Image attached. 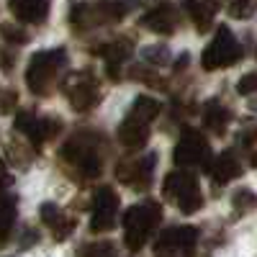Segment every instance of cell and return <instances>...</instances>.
<instances>
[{
    "label": "cell",
    "instance_id": "cell-21",
    "mask_svg": "<svg viewBox=\"0 0 257 257\" xmlns=\"http://www.w3.org/2000/svg\"><path fill=\"white\" fill-rule=\"evenodd\" d=\"M132 49L134 47H132V41H128V39H113V41H108V44H103V47H98L93 52L105 57L108 67H121V62L132 57Z\"/></svg>",
    "mask_w": 257,
    "mask_h": 257
},
{
    "label": "cell",
    "instance_id": "cell-4",
    "mask_svg": "<svg viewBox=\"0 0 257 257\" xmlns=\"http://www.w3.org/2000/svg\"><path fill=\"white\" fill-rule=\"evenodd\" d=\"M162 219V208L160 203L155 201H144V203H137L132 206L126 213H123V239H126V247L137 252L144 247V242L152 237V231L157 229Z\"/></svg>",
    "mask_w": 257,
    "mask_h": 257
},
{
    "label": "cell",
    "instance_id": "cell-17",
    "mask_svg": "<svg viewBox=\"0 0 257 257\" xmlns=\"http://www.w3.org/2000/svg\"><path fill=\"white\" fill-rule=\"evenodd\" d=\"M118 142L128 149H142L149 142V123H142L132 116H126L118 126Z\"/></svg>",
    "mask_w": 257,
    "mask_h": 257
},
{
    "label": "cell",
    "instance_id": "cell-28",
    "mask_svg": "<svg viewBox=\"0 0 257 257\" xmlns=\"http://www.w3.org/2000/svg\"><path fill=\"white\" fill-rule=\"evenodd\" d=\"M8 155H11V160H13L16 165L24 167V165H29V160H31L34 152H29V147H24L21 142L13 139V142H8Z\"/></svg>",
    "mask_w": 257,
    "mask_h": 257
},
{
    "label": "cell",
    "instance_id": "cell-11",
    "mask_svg": "<svg viewBox=\"0 0 257 257\" xmlns=\"http://www.w3.org/2000/svg\"><path fill=\"white\" fill-rule=\"evenodd\" d=\"M116 213H118V196L103 185L93 193V219H90V231L100 234V231H108L116 226Z\"/></svg>",
    "mask_w": 257,
    "mask_h": 257
},
{
    "label": "cell",
    "instance_id": "cell-20",
    "mask_svg": "<svg viewBox=\"0 0 257 257\" xmlns=\"http://www.w3.org/2000/svg\"><path fill=\"white\" fill-rule=\"evenodd\" d=\"M16 193H6L0 198V249H3L13 234V224H16Z\"/></svg>",
    "mask_w": 257,
    "mask_h": 257
},
{
    "label": "cell",
    "instance_id": "cell-18",
    "mask_svg": "<svg viewBox=\"0 0 257 257\" xmlns=\"http://www.w3.org/2000/svg\"><path fill=\"white\" fill-rule=\"evenodd\" d=\"M52 0H11V11L24 24H41L49 16Z\"/></svg>",
    "mask_w": 257,
    "mask_h": 257
},
{
    "label": "cell",
    "instance_id": "cell-27",
    "mask_svg": "<svg viewBox=\"0 0 257 257\" xmlns=\"http://www.w3.org/2000/svg\"><path fill=\"white\" fill-rule=\"evenodd\" d=\"M0 36L11 44H26L29 41V31H24L21 26H13V24H3L0 26Z\"/></svg>",
    "mask_w": 257,
    "mask_h": 257
},
{
    "label": "cell",
    "instance_id": "cell-31",
    "mask_svg": "<svg viewBox=\"0 0 257 257\" xmlns=\"http://www.w3.org/2000/svg\"><path fill=\"white\" fill-rule=\"evenodd\" d=\"M16 100H18L16 90H6L3 95H0V113H11L13 105H16Z\"/></svg>",
    "mask_w": 257,
    "mask_h": 257
},
{
    "label": "cell",
    "instance_id": "cell-33",
    "mask_svg": "<svg viewBox=\"0 0 257 257\" xmlns=\"http://www.w3.org/2000/svg\"><path fill=\"white\" fill-rule=\"evenodd\" d=\"M254 139H257V126H254V128H247V132L239 134V142H242V144H252Z\"/></svg>",
    "mask_w": 257,
    "mask_h": 257
},
{
    "label": "cell",
    "instance_id": "cell-16",
    "mask_svg": "<svg viewBox=\"0 0 257 257\" xmlns=\"http://www.w3.org/2000/svg\"><path fill=\"white\" fill-rule=\"evenodd\" d=\"M208 173H211V180L216 183V185H226L229 180L242 175V165H239L237 155H234L231 149H224V152L211 162Z\"/></svg>",
    "mask_w": 257,
    "mask_h": 257
},
{
    "label": "cell",
    "instance_id": "cell-15",
    "mask_svg": "<svg viewBox=\"0 0 257 257\" xmlns=\"http://www.w3.org/2000/svg\"><path fill=\"white\" fill-rule=\"evenodd\" d=\"M183 8L188 11L193 26L198 34H206L213 26V18H216L219 3L216 0H183Z\"/></svg>",
    "mask_w": 257,
    "mask_h": 257
},
{
    "label": "cell",
    "instance_id": "cell-26",
    "mask_svg": "<svg viewBox=\"0 0 257 257\" xmlns=\"http://www.w3.org/2000/svg\"><path fill=\"white\" fill-rule=\"evenodd\" d=\"M254 11H257V0H229V16L231 18L247 21L254 16Z\"/></svg>",
    "mask_w": 257,
    "mask_h": 257
},
{
    "label": "cell",
    "instance_id": "cell-13",
    "mask_svg": "<svg viewBox=\"0 0 257 257\" xmlns=\"http://www.w3.org/2000/svg\"><path fill=\"white\" fill-rule=\"evenodd\" d=\"M142 26H144L147 31H155V34L170 36V34H175V31L180 29V16H178L175 6L162 3L160 8L149 11V13L142 18Z\"/></svg>",
    "mask_w": 257,
    "mask_h": 257
},
{
    "label": "cell",
    "instance_id": "cell-14",
    "mask_svg": "<svg viewBox=\"0 0 257 257\" xmlns=\"http://www.w3.org/2000/svg\"><path fill=\"white\" fill-rule=\"evenodd\" d=\"M39 213H41V221L52 229L57 242H64L75 231V226H77V219L67 216V213H64L59 206H54V203H41Z\"/></svg>",
    "mask_w": 257,
    "mask_h": 257
},
{
    "label": "cell",
    "instance_id": "cell-19",
    "mask_svg": "<svg viewBox=\"0 0 257 257\" xmlns=\"http://www.w3.org/2000/svg\"><path fill=\"white\" fill-rule=\"evenodd\" d=\"M201 118H203V126L206 128H211L213 134H224L226 132V126H229V121H231V113H229V108L224 103H219V100H208L206 105H203V111H201Z\"/></svg>",
    "mask_w": 257,
    "mask_h": 257
},
{
    "label": "cell",
    "instance_id": "cell-23",
    "mask_svg": "<svg viewBox=\"0 0 257 257\" xmlns=\"http://www.w3.org/2000/svg\"><path fill=\"white\" fill-rule=\"evenodd\" d=\"M231 206L237 213H244V211H252L257 208V193L252 188H239L231 193Z\"/></svg>",
    "mask_w": 257,
    "mask_h": 257
},
{
    "label": "cell",
    "instance_id": "cell-30",
    "mask_svg": "<svg viewBox=\"0 0 257 257\" xmlns=\"http://www.w3.org/2000/svg\"><path fill=\"white\" fill-rule=\"evenodd\" d=\"M11 185H13V175H11V170L6 167L3 157H0V198L11 190Z\"/></svg>",
    "mask_w": 257,
    "mask_h": 257
},
{
    "label": "cell",
    "instance_id": "cell-1",
    "mask_svg": "<svg viewBox=\"0 0 257 257\" xmlns=\"http://www.w3.org/2000/svg\"><path fill=\"white\" fill-rule=\"evenodd\" d=\"M59 155L72 170H77L82 178H98L100 170H103L105 144L95 132H77L62 144Z\"/></svg>",
    "mask_w": 257,
    "mask_h": 257
},
{
    "label": "cell",
    "instance_id": "cell-9",
    "mask_svg": "<svg viewBox=\"0 0 257 257\" xmlns=\"http://www.w3.org/2000/svg\"><path fill=\"white\" fill-rule=\"evenodd\" d=\"M16 128H18V132H24L26 139L34 147H39V144H44L47 139H52V137L59 134L62 121L59 118H52V116H36L34 111H21L16 116Z\"/></svg>",
    "mask_w": 257,
    "mask_h": 257
},
{
    "label": "cell",
    "instance_id": "cell-22",
    "mask_svg": "<svg viewBox=\"0 0 257 257\" xmlns=\"http://www.w3.org/2000/svg\"><path fill=\"white\" fill-rule=\"evenodd\" d=\"M157 113H160V103L149 95H137V100L132 103V111H128V116L142 123H152L157 118Z\"/></svg>",
    "mask_w": 257,
    "mask_h": 257
},
{
    "label": "cell",
    "instance_id": "cell-5",
    "mask_svg": "<svg viewBox=\"0 0 257 257\" xmlns=\"http://www.w3.org/2000/svg\"><path fill=\"white\" fill-rule=\"evenodd\" d=\"M165 198L173 201L183 213H196L203 206V196L198 188V178L196 173H185V170H178V173H170L165 178Z\"/></svg>",
    "mask_w": 257,
    "mask_h": 257
},
{
    "label": "cell",
    "instance_id": "cell-6",
    "mask_svg": "<svg viewBox=\"0 0 257 257\" xmlns=\"http://www.w3.org/2000/svg\"><path fill=\"white\" fill-rule=\"evenodd\" d=\"M242 59V47L239 41L234 39V34L229 31V26H219L216 29V36L211 39V44L206 47L203 57H201V64L206 72H213V70H224V67H231Z\"/></svg>",
    "mask_w": 257,
    "mask_h": 257
},
{
    "label": "cell",
    "instance_id": "cell-24",
    "mask_svg": "<svg viewBox=\"0 0 257 257\" xmlns=\"http://www.w3.org/2000/svg\"><path fill=\"white\" fill-rule=\"evenodd\" d=\"M142 59L155 64V67H162V64L170 62V49L165 44H149V47L142 49Z\"/></svg>",
    "mask_w": 257,
    "mask_h": 257
},
{
    "label": "cell",
    "instance_id": "cell-7",
    "mask_svg": "<svg viewBox=\"0 0 257 257\" xmlns=\"http://www.w3.org/2000/svg\"><path fill=\"white\" fill-rule=\"evenodd\" d=\"M175 165L180 167H211V147L206 142V137L196 128H183V134L175 144V152H173Z\"/></svg>",
    "mask_w": 257,
    "mask_h": 257
},
{
    "label": "cell",
    "instance_id": "cell-3",
    "mask_svg": "<svg viewBox=\"0 0 257 257\" xmlns=\"http://www.w3.org/2000/svg\"><path fill=\"white\" fill-rule=\"evenodd\" d=\"M64 64H67V52H64L62 47L36 52L29 59V67H26V85H29V90L34 95H49Z\"/></svg>",
    "mask_w": 257,
    "mask_h": 257
},
{
    "label": "cell",
    "instance_id": "cell-25",
    "mask_svg": "<svg viewBox=\"0 0 257 257\" xmlns=\"http://www.w3.org/2000/svg\"><path fill=\"white\" fill-rule=\"evenodd\" d=\"M77 257H116V247L111 242H90L80 247Z\"/></svg>",
    "mask_w": 257,
    "mask_h": 257
},
{
    "label": "cell",
    "instance_id": "cell-12",
    "mask_svg": "<svg viewBox=\"0 0 257 257\" xmlns=\"http://www.w3.org/2000/svg\"><path fill=\"white\" fill-rule=\"evenodd\" d=\"M198 242V229L196 226H170L165 229L157 242L155 252H180V254H193V247Z\"/></svg>",
    "mask_w": 257,
    "mask_h": 257
},
{
    "label": "cell",
    "instance_id": "cell-2",
    "mask_svg": "<svg viewBox=\"0 0 257 257\" xmlns=\"http://www.w3.org/2000/svg\"><path fill=\"white\" fill-rule=\"evenodd\" d=\"M132 0H95V3H77L70 11V24L75 31H90L105 24H116L128 11Z\"/></svg>",
    "mask_w": 257,
    "mask_h": 257
},
{
    "label": "cell",
    "instance_id": "cell-29",
    "mask_svg": "<svg viewBox=\"0 0 257 257\" xmlns=\"http://www.w3.org/2000/svg\"><path fill=\"white\" fill-rule=\"evenodd\" d=\"M237 93H239V95H252V93H257V72H247V75L239 77Z\"/></svg>",
    "mask_w": 257,
    "mask_h": 257
},
{
    "label": "cell",
    "instance_id": "cell-8",
    "mask_svg": "<svg viewBox=\"0 0 257 257\" xmlns=\"http://www.w3.org/2000/svg\"><path fill=\"white\" fill-rule=\"evenodd\" d=\"M64 95H67L70 105L77 113H88L93 105L100 100V90H98V80L90 70H80L72 72L64 80Z\"/></svg>",
    "mask_w": 257,
    "mask_h": 257
},
{
    "label": "cell",
    "instance_id": "cell-10",
    "mask_svg": "<svg viewBox=\"0 0 257 257\" xmlns=\"http://www.w3.org/2000/svg\"><path fill=\"white\" fill-rule=\"evenodd\" d=\"M157 155H144V157H132V160H121L116 165V178L126 185H132L137 190H147L152 183V170H155Z\"/></svg>",
    "mask_w": 257,
    "mask_h": 257
},
{
    "label": "cell",
    "instance_id": "cell-32",
    "mask_svg": "<svg viewBox=\"0 0 257 257\" xmlns=\"http://www.w3.org/2000/svg\"><path fill=\"white\" fill-rule=\"evenodd\" d=\"M39 242V231L36 229H24V239H21V247H31V244H36Z\"/></svg>",
    "mask_w": 257,
    "mask_h": 257
}]
</instances>
